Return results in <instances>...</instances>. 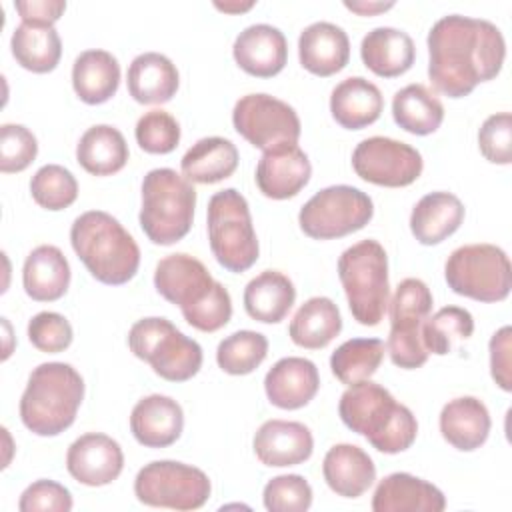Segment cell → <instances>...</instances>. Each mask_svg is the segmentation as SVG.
<instances>
[{
  "label": "cell",
  "mask_w": 512,
  "mask_h": 512,
  "mask_svg": "<svg viewBox=\"0 0 512 512\" xmlns=\"http://www.w3.org/2000/svg\"><path fill=\"white\" fill-rule=\"evenodd\" d=\"M428 78L448 98L468 96L480 82L498 76L506 58L502 30L484 18L448 14L426 38Z\"/></svg>",
  "instance_id": "cell-1"
},
{
  "label": "cell",
  "mask_w": 512,
  "mask_h": 512,
  "mask_svg": "<svg viewBox=\"0 0 512 512\" xmlns=\"http://www.w3.org/2000/svg\"><path fill=\"white\" fill-rule=\"evenodd\" d=\"M154 288L170 304H176L184 320L200 332H216L232 318L228 290L190 254L164 256L154 270Z\"/></svg>",
  "instance_id": "cell-2"
},
{
  "label": "cell",
  "mask_w": 512,
  "mask_h": 512,
  "mask_svg": "<svg viewBox=\"0 0 512 512\" xmlns=\"http://www.w3.org/2000/svg\"><path fill=\"white\" fill-rule=\"evenodd\" d=\"M338 414L352 432L364 436L384 454L408 450L418 434L412 410L372 380L350 384L340 396Z\"/></svg>",
  "instance_id": "cell-3"
},
{
  "label": "cell",
  "mask_w": 512,
  "mask_h": 512,
  "mask_svg": "<svg viewBox=\"0 0 512 512\" xmlns=\"http://www.w3.org/2000/svg\"><path fill=\"white\" fill-rule=\"evenodd\" d=\"M70 244L86 270L102 284L120 286L140 266V248L132 234L108 212L88 210L70 226Z\"/></svg>",
  "instance_id": "cell-4"
},
{
  "label": "cell",
  "mask_w": 512,
  "mask_h": 512,
  "mask_svg": "<svg viewBox=\"0 0 512 512\" xmlns=\"http://www.w3.org/2000/svg\"><path fill=\"white\" fill-rule=\"evenodd\" d=\"M84 380L66 362L38 364L20 398V420L36 436H58L76 420Z\"/></svg>",
  "instance_id": "cell-5"
},
{
  "label": "cell",
  "mask_w": 512,
  "mask_h": 512,
  "mask_svg": "<svg viewBox=\"0 0 512 512\" xmlns=\"http://www.w3.org/2000/svg\"><path fill=\"white\" fill-rule=\"evenodd\" d=\"M196 190L172 168H154L142 180L140 228L150 242L170 246L182 240L194 220Z\"/></svg>",
  "instance_id": "cell-6"
},
{
  "label": "cell",
  "mask_w": 512,
  "mask_h": 512,
  "mask_svg": "<svg viewBox=\"0 0 512 512\" xmlns=\"http://www.w3.org/2000/svg\"><path fill=\"white\" fill-rule=\"evenodd\" d=\"M338 278L354 320L378 326L388 310V256L378 240L366 238L346 248L338 258Z\"/></svg>",
  "instance_id": "cell-7"
},
{
  "label": "cell",
  "mask_w": 512,
  "mask_h": 512,
  "mask_svg": "<svg viewBox=\"0 0 512 512\" xmlns=\"http://www.w3.org/2000/svg\"><path fill=\"white\" fill-rule=\"evenodd\" d=\"M208 242L216 262L228 272L240 274L258 260L250 208L236 188H224L208 200Z\"/></svg>",
  "instance_id": "cell-8"
},
{
  "label": "cell",
  "mask_w": 512,
  "mask_h": 512,
  "mask_svg": "<svg viewBox=\"0 0 512 512\" xmlns=\"http://www.w3.org/2000/svg\"><path fill=\"white\" fill-rule=\"evenodd\" d=\"M132 354L152 366L170 382H186L202 368V348L180 332L168 318L148 316L132 324L128 332Z\"/></svg>",
  "instance_id": "cell-9"
},
{
  "label": "cell",
  "mask_w": 512,
  "mask_h": 512,
  "mask_svg": "<svg viewBox=\"0 0 512 512\" xmlns=\"http://www.w3.org/2000/svg\"><path fill=\"white\" fill-rule=\"evenodd\" d=\"M444 278L452 292L478 302H500L512 290L508 254L486 242L456 248L444 264Z\"/></svg>",
  "instance_id": "cell-10"
},
{
  "label": "cell",
  "mask_w": 512,
  "mask_h": 512,
  "mask_svg": "<svg viewBox=\"0 0 512 512\" xmlns=\"http://www.w3.org/2000/svg\"><path fill=\"white\" fill-rule=\"evenodd\" d=\"M432 292L420 278H404L388 302L390 336L386 350L394 366L414 370L426 364L428 350L422 344V324L432 310Z\"/></svg>",
  "instance_id": "cell-11"
},
{
  "label": "cell",
  "mask_w": 512,
  "mask_h": 512,
  "mask_svg": "<svg viewBox=\"0 0 512 512\" xmlns=\"http://www.w3.org/2000/svg\"><path fill=\"white\" fill-rule=\"evenodd\" d=\"M374 216L372 198L356 186L334 184L316 192L298 214L302 232L314 240L342 238L362 230Z\"/></svg>",
  "instance_id": "cell-12"
},
{
  "label": "cell",
  "mask_w": 512,
  "mask_h": 512,
  "mask_svg": "<svg viewBox=\"0 0 512 512\" xmlns=\"http://www.w3.org/2000/svg\"><path fill=\"white\" fill-rule=\"evenodd\" d=\"M212 492L206 472L176 460H154L144 464L134 478L138 502L154 508L196 510L202 508Z\"/></svg>",
  "instance_id": "cell-13"
},
{
  "label": "cell",
  "mask_w": 512,
  "mask_h": 512,
  "mask_svg": "<svg viewBox=\"0 0 512 512\" xmlns=\"http://www.w3.org/2000/svg\"><path fill=\"white\" fill-rule=\"evenodd\" d=\"M234 130L260 150L278 144H296L302 132L296 110L270 94L256 92L242 96L232 110Z\"/></svg>",
  "instance_id": "cell-14"
},
{
  "label": "cell",
  "mask_w": 512,
  "mask_h": 512,
  "mask_svg": "<svg viewBox=\"0 0 512 512\" xmlns=\"http://www.w3.org/2000/svg\"><path fill=\"white\" fill-rule=\"evenodd\" d=\"M352 168L362 180L370 184L402 188L418 180L424 162L422 154L402 140L370 136L354 148Z\"/></svg>",
  "instance_id": "cell-15"
},
{
  "label": "cell",
  "mask_w": 512,
  "mask_h": 512,
  "mask_svg": "<svg viewBox=\"0 0 512 512\" xmlns=\"http://www.w3.org/2000/svg\"><path fill=\"white\" fill-rule=\"evenodd\" d=\"M66 468L70 476L84 486H106L120 476L124 452L114 438L88 432L68 446Z\"/></svg>",
  "instance_id": "cell-16"
},
{
  "label": "cell",
  "mask_w": 512,
  "mask_h": 512,
  "mask_svg": "<svg viewBox=\"0 0 512 512\" xmlns=\"http://www.w3.org/2000/svg\"><path fill=\"white\" fill-rule=\"evenodd\" d=\"M312 164L298 144H278L264 150L256 166V186L272 200L296 196L310 180Z\"/></svg>",
  "instance_id": "cell-17"
},
{
  "label": "cell",
  "mask_w": 512,
  "mask_h": 512,
  "mask_svg": "<svg viewBox=\"0 0 512 512\" xmlns=\"http://www.w3.org/2000/svg\"><path fill=\"white\" fill-rule=\"evenodd\" d=\"M232 56L250 76L272 78L288 62V42L280 28L272 24L246 26L234 40Z\"/></svg>",
  "instance_id": "cell-18"
},
{
  "label": "cell",
  "mask_w": 512,
  "mask_h": 512,
  "mask_svg": "<svg viewBox=\"0 0 512 512\" xmlns=\"http://www.w3.org/2000/svg\"><path fill=\"white\" fill-rule=\"evenodd\" d=\"M256 458L270 468L298 466L312 456L314 438L308 426L294 420H266L252 440Z\"/></svg>",
  "instance_id": "cell-19"
},
{
  "label": "cell",
  "mask_w": 512,
  "mask_h": 512,
  "mask_svg": "<svg viewBox=\"0 0 512 512\" xmlns=\"http://www.w3.org/2000/svg\"><path fill=\"white\" fill-rule=\"evenodd\" d=\"M182 428V406L164 394L144 396L130 412V432L146 448L172 446L180 438Z\"/></svg>",
  "instance_id": "cell-20"
},
{
  "label": "cell",
  "mask_w": 512,
  "mask_h": 512,
  "mask_svg": "<svg viewBox=\"0 0 512 512\" xmlns=\"http://www.w3.org/2000/svg\"><path fill=\"white\" fill-rule=\"evenodd\" d=\"M320 388V374L312 360L300 356L280 358L264 376L268 400L282 410L306 406Z\"/></svg>",
  "instance_id": "cell-21"
},
{
  "label": "cell",
  "mask_w": 512,
  "mask_h": 512,
  "mask_svg": "<svg viewBox=\"0 0 512 512\" xmlns=\"http://www.w3.org/2000/svg\"><path fill=\"white\" fill-rule=\"evenodd\" d=\"M298 58L310 74L332 76L350 60V38L342 26L312 22L298 36Z\"/></svg>",
  "instance_id": "cell-22"
},
{
  "label": "cell",
  "mask_w": 512,
  "mask_h": 512,
  "mask_svg": "<svg viewBox=\"0 0 512 512\" xmlns=\"http://www.w3.org/2000/svg\"><path fill=\"white\" fill-rule=\"evenodd\" d=\"M444 508L442 490L408 472L388 474L372 496L374 512H442Z\"/></svg>",
  "instance_id": "cell-23"
},
{
  "label": "cell",
  "mask_w": 512,
  "mask_h": 512,
  "mask_svg": "<svg viewBox=\"0 0 512 512\" xmlns=\"http://www.w3.org/2000/svg\"><path fill=\"white\" fill-rule=\"evenodd\" d=\"M440 434L460 452L480 448L490 434V412L476 396H458L448 400L440 410Z\"/></svg>",
  "instance_id": "cell-24"
},
{
  "label": "cell",
  "mask_w": 512,
  "mask_h": 512,
  "mask_svg": "<svg viewBox=\"0 0 512 512\" xmlns=\"http://www.w3.org/2000/svg\"><path fill=\"white\" fill-rule=\"evenodd\" d=\"M360 56L376 76L394 78L412 68L416 46L408 32L394 26H378L362 38Z\"/></svg>",
  "instance_id": "cell-25"
},
{
  "label": "cell",
  "mask_w": 512,
  "mask_h": 512,
  "mask_svg": "<svg viewBox=\"0 0 512 512\" xmlns=\"http://www.w3.org/2000/svg\"><path fill=\"white\" fill-rule=\"evenodd\" d=\"M128 94L138 104H164L170 102L180 86L176 64L160 52L138 54L126 74Z\"/></svg>",
  "instance_id": "cell-26"
},
{
  "label": "cell",
  "mask_w": 512,
  "mask_h": 512,
  "mask_svg": "<svg viewBox=\"0 0 512 512\" xmlns=\"http://www.w3.org/2000/svg\"><path fill=\"white\" fill-rule=\"evenodd\" d=\"M322 474L332 492L344 498H358L374 484L376 466L360 446L334 444L324 456Z\"/></svg>",
  "instance_id": "cell-27"
},
{
  "label": "cell",
  "mask_w": 512,
  "mask_h": 512,
  "mask_svg": "<svg viewBox=\"0 0 512 512\" xmlns=\"http://www.w3.org/2000/svg\"><path fill=\"white\" fill-rule=\"evenodd\" d=\"M382 108L384 98L380 88L362 76L342 80L330 94L332 118L346 130H362L374 124Z\"/></svg>",
  "instance_id": "cell-28"
},
{
  "label": "cell",
  "mask_w": 512,
  "mask_h": 512,
  "mask_svg": "<svg viewBox=\"0 0 512 512\" xmlns=\"http://www.w3.org/2000/svg\"><path fill=\"white\" fill-rule=\"evenodd\" d=\"M464 220V204L452 192L424 194L412 208L410 230L424 246H434L452 236Z\"/></svg>",
  "instance_id": "cell-29"
},
{
  "label": "cell",
  "mask_w": 512,
  "mask_h": 512,
  "mask_svg": "<svg viewBox=\"0 0 512 512\" xmlns=\"http://www.w3.org/2000/svg\"><path fill=\"white\" fill-rule=\"evenodd\" d=\"M24 292L36 302H54L70 286V264L62 250L52 244L36 246L24 260Z\"/></svg>",
  "instance_id": "cell-30"
},
{
  "label": "cell",
  "mask_w": 512,
  "mask_h": 512,
  "mask_svg": "<svg viewBox=\"0 0 512 512\" xmlns=\"http://www.w3.org/2000/svg\"><path fill=\"white\" fill-rule=\"evenodd\" d=\"M120 84V64L108 50L90 48L76 56L72 64V88L76 96L90 104L108 102Z\"/></svg>",
  "instance_id": "cell-31"
},
{
  "label": "cell",
  "mask_w": 512,
  "mask_h": 512,
  "mask_svg": "<svg viewBox=\"0 0 512 512\" xmlns=\"http://www.w3.org/2000/svg\"><path fill=\"white\" fill-rule=\"evenodd\" d=\"M238 148L222 136H206L194 142L180 160L182 176L198 184H216L230 178L238 168Z\"/></svg>",
  "instance_id": "cell-32"
},
{
  "label": "cell",
  "mask_w": 512,
  "mask_h": 512,
  "mask_svg": "<svg viewBox=\"0 0 512 512\" xmlns=\"http://www.w3.org/2000/svg\"><path fill=\"white\" fill-rule=\"evenodd\" d=\"M296 300L292 280L278 270H264L244 288V308L250 318L264 324L282 322Z\"/></svg>",
  "instance_id": "cell-33"
},
{
  "label": "cell",
  "mask_w": 512,
  "mask_h": 512,
  "mask_svg": "<svg viewBox=\"0 0 512 512\" xmlns=\"http://www.w3.org/2000/svg\"><path fill=\"white\" fill-rule=\"evenodd\" d=\"M342 330V316L328 296L308 298L292 316L288 334L292 342L306 350L328 346Z\"/></svg>",
  "instance_id": "cell-34"
},
{
  "label": "cell",
  "mask_w": 512,
  "mask_h": 512,
  "mask_svg": "<svg viewBox=\"0 0 512 512\" xmlns=\"http://www.w3.org/2000/svg\"><path fill=\"white\" fill-rule=\"evenodd\" d=\"M128 144L122 132L110 124L90 126L76 144L78 164L94 176L120 172L128 162Z\"/></svg>",
  "instance_id": "cell-35"
},
{
  "label": "cell",
  "mask_w": 512,
  "mask_h": 512,
  "mask_svg": "<svg viewBox=\"0 0 512 512\" xmlns=\"http://www.w3.org/2000/svg\"><path fill=\"white\" fill-rule=\"evenodd\" d=\"M12 56L16 62L36 74L52 72L62 56V40L54 26L22 22L10 38Z\"/></svg>",
  "instance_id": "cell-36"
},
{
  "label": "cell",
  "mask_w": 512,
  "mask_h": 512,
  "mask_svg": "<svg viewBox=\"0 0 512 512\" xmlns=\"http://www.w3.org/2000/svg\"><path fill=\"white\" fill-rule=\"evenodd\" d=\"M394 122L416 136L436 132L444 120V106L424 84H408L392 98Z\"/></svg>",
  "instance_id": "cell-37"
},
{
  "label": "cell",
  "mask_w": 512,
  "mask_h": 512,
  "mask_svg": "<svg viewBox=\"0 0 512 512\" xmlns=\"http://www.w3.org/2000/svg\"><path fill=\"white\" fill-rule=\"evenodd\" d=\"M386 344L380 338H350L330 356V370L342 384L370 380L384 360Z\"/></svg>",
  "instance_id": "cell-38"
},
{
  "label": "cell",
  "mask_w": 512,
  "mask_h": 512,
  "mask_svg": "<svg viewBox=\"0 0 512 512\" xmlns=\"http://www.w3.org/2000/svg\"><path fill=\"white\" fill-rule=\"evenodd\" d=\"M474 332V318L466 308L444 306L422 324V344L428 354L446 356Z\"/></svg>",
  "instance_id": "cell-39"
},
{
  "label": "cell",
  "mask_w": 512,
  "mask_h": 512,
  "mask_svg": "<svg viewBox=\"0 0 512 512\" xmlns=\"http://www.w3.org/2000/svg\"><path fill=\"white\" fill-rule=\"evenodd\" d=\"M268 354V338L254 330H238L220 340L216 348L218 366L232 376L254 372Z\"/></svg>",
  "instance_id": "cell-40"
},
{
  "label": "cell",
  "mask_w": 512,
  "mask_h": 512,
  "mask_svg": "<svg viewBox=\"0 0 512 512\" xmlns=\"http://www.w3.org/2000/svg\"><path fill=\"white\" fill-rule=\"evenodd\" d=\"M34 202L46 210H64L78 198V182L74 174L60 164H44L30 180Z\"/></svg>",
  "instance_id": "cell-41"
},
{
  "label": "cell",
  "mask_w": 512,
  "mask_h": 512,
  "mask_svg": "<svg viewBox=\"0 0 512 512\" xmlns=\"http://www.w3.org/2000/svg\"><path fill=\"white\" fill-rule=\"evenodd\" d=\"M134 136L144 152L170 154L180 142V124L166 110H148L138 118Z\"/></svg>",
  "instance_id": "cell-42"
},
{
  "label": "cell",
  "mask_w": 512,
  "mask_h": 512,
  "mask_svg": "<svg viewBox=\"0 0 512 512\" xmlns=\"http://www.w3.org/2000/svg\"><path fill=\"white\" fill-rule=\"evenodd\" d=\"M262 502L268 512H306L312 506V486L300 474H280L266 482Z\"/></svg>",
  "instance_id": "cell-43"
},
{
  "label": "cell",
  "mask_w": 512,
  "mask_h": 512,
  "mask_svg": "<svg viewBox=\"0 0 512 512\" xmlns=\"http://www.w3.org/2000/svg\"><path fill=\"white\" fill-rule=\"evenodd\" d=\"M38 154L36 136L22 124L0 126V170L4 174L26 170Z\"/></svg>",
  "instance_id": "cell-44"
},
{
  "label": "cell",
  "mask_w": 512,
  "mask_h": 512,
  "mask_svg": "<svg viewBox=\"0 0 512 512\" xmlns=\"http://www.w3.org/2000/svg\"><path fill=\"white\" fill-rule=\"evenodd\" d=\"M72 338L74 332L70 322L58 312H38L28 322V340L40 352H64L72 344Z\"/></svg>",
  "instance_id": "cell-45"
},
{
  "label": "cell",
  "mask_w": 512,
  "mask_h": 512,
  "mask_svg": "<svg viewBox=\"0 0 512 512\" xmlns=\"http://www.w3.org/2000/svg\"><path fill=\"white\" fill-rule=\"evenodd\" d=\"M478 148L492 164L512 162V116L510 112L490 114L478 130Z\"/></svg>",
  "instance_id": "cell-46"
},
{
  "label": "cell",
  "mask_w": 512,
  "mask_h": 512,
  "mask_svg": "<svg viewBox=\"0 0 512 512\" xmlns=\"http://www.w3.org/2000/svg\"><path fill=\"white\" fill-rule=\"evenodd\" d=\"M20 512H70V490L54 480H36L20 496Z\"/></svg>",
  "instance_id": "cell-47"
},
{
  "label": "cell",
  "mask_w": 512,
  "mask_h": 512,
  "mask_svg": "<svg viewBox=\"0 0 512 512\" xmlns=\"http://www.w3.org/2000/svg\"><path fill=\"white\" fill-rule=\"evenodd\" d=\"M490 374L494 378V382L504 390L510 392L512 390V376H510V350H512V328L510 326H502L500 330H496L490 338Z\"/></svg>",
  "instance_id": "cell-48"
},
{
  "label": "cell",
  "mask_w": 512,
  "mask_h": 512,
  "mask_svg": "<svg viewBox=\"0 0 512 512\" xmlns=\"http://www.w3.org/2000/svg\"><path fill=\"white\" fill-rule=\"evenodd\" d=\"M14 8L20 14L22 22L54 26V22L64 14L66 2L64 0H16Z\"/></svg>",
  "instance_id": "cell-49"
},
{
  "label": "cell",
  "mask_w": 512,
  "mask_h": 512,
  "mask_svg": "<svg viewBox=\"0 0 512 512\" xmlns=\"http://www.w3.org/2000/svg\"><path fill=\"white\" fill-rule=\"evenodd\" d=\"M344 6L360 16H372V14L390 10L394 2H344Z\"/></svg>",
  "instance_id": "cell-50"
},
{
  "label": "cell",
  "mask_w": 512,
  "mask_h": 512,
  "mask_svg": "<svg viewBox=\"0 0 512 512\" xmlns=\"http://www.w3.org/2000/svg\"><path fill=\"white\" fill-rule=\"evenodd\" d=\"M214 6H216L218 10H222V12L236 14V12H246V10H250V8L254 6V2H252V0H248V2H214Z\"/></svg>",
  "instance_id": "cell-51"
}]
</instances>
